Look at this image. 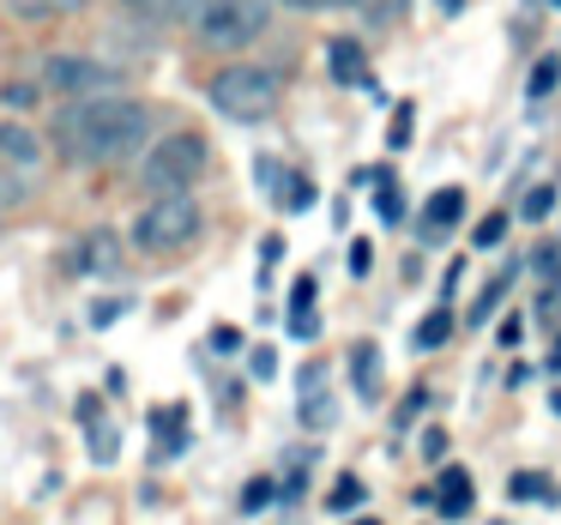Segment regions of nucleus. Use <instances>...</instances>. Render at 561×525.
Segmentation results:
<instances>
[{"label": "nucleus", "instance_id": "nucleus-1", "mask_svg": "<svg viewBox=\"0 0 561 525\" xmlns=\"http://www.w3.org/2000/svg\"><path fill=\"white\" fill-rule=\"evenodd\" d=\"M146 139H151V110L139 98H122V91L79 98L55 115V151H61L67 163H79V170L134 158Z\"/></svg>", "mask_w": 561, "mask_h": 525}, {"label": "nucleus", "instance_id": "nucleus-2", "mask_svg": "<svg viewBox=\"0 0 561 525\" xmlns=\"http://www.w3.org/2000/svg\"><path fill=\"white\" fill-rule=\"evenodd\" d=\"M199 206H194V194H158L146 212L134 218V230H127V242L139 248V254H151V260H163V254H175V248H187L199 236Z\"/></svg>", "mask_w": 561, "mask_h": 525}, {"label": "nucleus", "instance_id": "nucleus-3", "mask_svg": "<svg viewBox=\"0 0 561 525\" xmlns=\"http://www.w3.org/2000/svg\"><path fill=\"white\" fill-rule=\"evenodd\" d=\"M206 163H211L206 139H199L194 127H182V134L158 139V146L146 151V163H139V182L151 187V199H158V194H187V187L206 175Z\"/></svg>", "mask_w": 561, "mask_h": 525}, {"label": "nucleus", "instance_id": "nucleus-4", "mask_svg": "<svg viewBox=\"0 0 561 525\" xmlns=\"http://www.w3.org/2000/svg\"><path fill=\"white\" fill-rule=\"evenodd\" d=\"M211 110L224 115V122H242V127H254V122H266L272 110H278V79L266 73V67H224L218 79H211Z\"/></svg>", "mask_w": 561, "mask_h": 525}, {"label": "nucleus", "instance_id": "nucleus-5", "mask_svg": "<svg viewBox=\"0 0 561 525\" xmlns=\"http://www.w3.org/2000/svg\"><path fill=\"white\" fill-rule=\"evenodd\" d=\"M266 25H272V0H206L194 19L206 49H248V43L266 37Z\"/></svg>", "mask_w": 561, "mask_h": 525}, {"label": "nucleus", "instance_id": "nucleus-6", "mask_svg": "<svg viewBox=\"0 0 561 525\" xmlns=\"http://www.w3.org/2000/svg\"><path fill=\"white\" fill-rule=\"evenodd\" d=\"M43 91H55V98H67V103L103 98V91H115V73L98 55H49V61H43Z\"/></svg>", "mask_w": 561, "mask_h": 525}, {"label": "nucleus", "instance_id": "nucleus-7", "mask_svg": "<svg viewBox=\"0 0 561 525\" xmlns=\"http://www.w3.org/2000/svg\"><path fill=\"white\" fill-rule=\"evenodd\" d=\"M67 266H73L79 278H115V272L127 266V236L122 230H85L73 242V254H67Z\"/></svg>", "mask_w": 561, "mask_h": 525}, {"label": "nucleus", "instance_id": "nucleus-8", "mask_svg": "<svg viewBox=\"0 0 561 525\" xmlns=\"http://www.w3.org/2000/svg\"><path fill=\"white\" fill-rule=\"evenodd\" d=\"M254 175H260V194L278 199L284 212H308V206H314V182H308V175H290L278 158H254Z\"/></svg>", "mask_w": 561, "mask_h": 525}, {"label": "nucleus", "instance_id": "nucleus-9", "mask_svg": "<svg viewBox=\"0 0 561 525\" xmlns=\"http://www.w3.org/2000/svg\"><path fill=\"white\" fill-rule=\"evenodd\" d=\"M0 163H7L19 182H31V175L43 170V139L31 134L25 122H0Z\"/></svg>", "mask_w": 561, "mask_h": 525}, {"label": "nucleus", "instance_id": "nucleus-10", "mask_svg": "<svg viewBox=\"0 0 561 525\" xmlns=\"http://www.w3.org/2000/svg\"><path fill=\"white\" fill-rule=\"evenodd\" d=\"M327 73L339 79V85H368V49L356 37H327Z\"/></svg>", "mask_w": 561, "mask_h": 525}, {"label": "nucleus", "instance_id": "nucleus-11", "mask_svg": "<svg viewBox=\"0 0 561 525\" xmlns=\"http://www.w3.org/2000/svg\"><path fill=\"white\" fill-rule=\"evenodd\" d=\"M459 218H465V187H435L423 206V242H440Z\"/></svg>", "mask_w": 561, "mask_h": 525}, {"label": "nucleus", "instance_id": "nucleus-12", "mask_svg": "<svg viewBox=\"0 0 561 525\" xmlns=\"http://www.w3.org/2000/svg\"><path fill=\"white\" fill-rule=\"evenodd\" d=\"M471 501H477V483H471V471H440V489H435V507H440V520H465V513H471Z\"/></svg>", "mask_w": 561, "mask_h": 525}, {"label": "nucleus", "instance_id": "nucleus-13", "mask_svg": "<svg viewBox=\"0 0 561 525\" xmlns=\"http://www.w3.org/2000/svg\"><path fill=\"white\" fill-rule=\"evenodd\" d=\"M296 399H302V423H308V429L332 423V392H327V375H320V363L302 368V387H296Z\"/></svg>", "mask_w": 561, "mask_h": 525}, {"label": "nucleus", "instance_id": "nucleus-14", "mask_svg": "<svg viewBox=\"0 0 561 525\" xmlns=\"http://www.w3.org/2000/svg\"><path fill=\"white\" fill-rule=\"evenodd\" d=\"M351 387L363 392V399H375V392H380V344L375 339L351 344Z\"/></svg>", "mask_w": 561, "mask_h": 525}, {"label": "nucleus", "instance_id": "nucleus-15", "mask_svg": "<svg viewBox=\"0 0 561 525\" xmlns=\"http://www.w3.org/2000/svg\"><path fill=\"white\" fill-rule=\"evenodd\" d=\"M314 272H302V278H296V290H290V332H296V339H314Z\"/></svg>", "mask_w": 561, "mask_h": 525}, {"label": "nucleus", "instance_id": "nucleus-16", "mask_svg": "<svg viewBox=\"0 0 561 525\" xmlns=\"http://www.w3.org/2000/svg\"><path fill=\"white\" fill-rule=\"evenodd\" d=\"M447 339H453V308H428L411 332V351H440Z\"/></svg>", "mask_w": 561, "mask_h": 525}, {"label": "nucleus", "instance_id": "nucleus-17", "mask_svg": "<svg viewBox=\"0 0 561 525\" xmlns=\"http://www.w3.org/2000/svg\"><path fill=\"white\" fill-rule=\"evenodd\" d=\"M19 19H73L85 13V0H7Z\"/></svg>", "mask_w": 561, "mask_h": 525}, {"label": "nucleus", "instance_id": "nucleus-18", "mask_svg": "<svg viewBox=\"0 0 561 525\" xmlns=\"http://www.w3.org/2000/svg\"><path fill=\"white\" fill-rule=\"evenodd\" d=\"M507 501H556V483L543 471H513L507 477Z\"/></svg>", "mask_w": 561, "mask_h": 525}, {"label": "nucleus", "instance_id": "nucleus-19", "mask_svg": "<svg viewBox=\"0 0 561 525\" xmlns=\"http://www.w3.org/2000/svg\"><path fill=\"white\" fill-rule=\"evenodd\" d=\"M556 85H561V55H543V61L531 67V79H525V98L543 103V98H556Z\"/></svg>", "mask_w": 561, "mask_h": 525}, {"label": "nucleus", "instance_id": "nucleus-20", "mask_svg": "<svg viewBox=\"0 0 561 525\" xmlns=\"http://www.w3.org/2000/svg\"><path fill=\"white\" fill-rule=\"evenodd\" d=\"M375 194H380V218H387V224H399V218H404V199H399V182H392V170H387V163L375 170Z\"/></svg>", "mask_w": 561, "mask_h": 525}, {"label": "nucleus", "instance_id": "nucleus-21", "mask_svg": "<svg viewBox=\"0 0 561 525\" xmlns=\"http://www.w3.org/2000/svg\"><path fill=\"white\" fill-rule=\"evenodd\" d=\"M549 212H556V187H549V182H537L531 194L519 199V218H525V224H543Z\"/></svg>", "mask_w": 561, "mask_h": 525}, {"label": "nucleus", "instance_id": "nucleus-22", "mask_svg": "<svg viewBox=\"0 0 561 525\" xmlns=\"http://www.w3.org/2000/svg\"><path fill=\"white\" fill-rule=\"evenodd\" d=\"M411 127H416V103H399V110H392V127H387V146L404 151L411 146Z\"/></svg>", "mask_w": 561, "mask_h": 525}, {"label": "nucleus", "instance_id": "nucleus-23", "mask_svg": "<svg viewBox=\"0 0 561 525\" xmlns=\"http://www.w3.org/2000/svg\"><path fill=\"white\" fill-rule=\"evenodd\" d=\"M507 284H513V266L501 272V278H489V284H483V296H477L471 320H489V315H495V303H501V296H507Z\"/></svg>", "mask_w": 561, "mask_h": 525}, {"label": "nucleus", "instance_id": "nucleus-24", "mask_svg": "<svg viewBox=\"0 0 561 525\" xmlns=\"http://www.w3.org/2000/svg\"><path fill=\"white\" fill-rule=\"evenodd\" d=\"M115 453H122V435H115L110 423H91V459H98V465H110Z\"/></svg>", "mask_w": 561, "mask_h": 525}, {"label": "nucleus", "instance_id": "nucleus-25", "mask_svg": "<svg viewBox=\"0 0 561 525\" xmlns=\"http://www.w3.org/2000/svg\"><path fill=\"white\" fill-rule=\"evenodd\" d=\"M531 272H537L543 284H561V248H556V242H543V248L531 254Z\"/></svg>", "mask_w": 561, "mask_h": 525}, {"label": "nucleus", "instance_id": "nucleus-26", "mask_svg": "<svg viewBox=\"0 0 561 525\" xmlns=\"http://www.w3.org/2000/svg\"><path fill=\"white\" fill-rule=\"evenodd\" d=\"M356 501H363V477H339V483H332V495H327V507L351 513Z\"/></svg>", "mask_w": 561, "mask_h": 525}, {"label": "nucleus", "instance_id": "nucleus-27", "mask_svg": "<svg viewBox=\"0 0 561 525\" xmlns=\"http://www.w3.org/2000/svg\"><path fill=\"white\" fill-rule=\"evenodd\" d=\"M507 224H513L507 212H489V218L477 224V236H471V242H477V248H501V236H507Z\"/></svg>", "mask_w": 561, "mask_h": 525}, {"label": "nucleus", "instance_id": "nucleus-28", "mask_svg": "<svg viewBox=\"0 0 561 525\" xmlns=\"http://www.w3.org/2000/svg\"><path fill=\"white\" fill-rule=\"evenodd\" d=\"M368 266H375V248H368V236H356L351 242V278H368Z\"/></svg>", "mask_w": 561, "mask_h": 525}, {"label": "nucleus", "instance_id": "nucleus-29", "mask_svg": "<svg viewBox=\"0 0 561 525\" xmlns=\"http://www.w3.org/2000/svg\"><path fill=\"white\" fill-rule=\"evenodd\" d=\"M266 501H272V477H254V483L242 489V507L254 513V507H266Z\"/></svg>", "mask_w": 561, "mask_h": 525}, {"label": "nucleus", "instance_id": "nucleus-30", "mask_svg": "<svg viewBox=\"0 0 561 525\" xmlns=\"http://www.w3.org/2000/svg\"><path fill=\"white\" fill-rule=\"evenodd\" d=\"M211 351H242V327H211Z\"/></svg>", "mask_w": 561, "mask_h": 525}, {"label": "nucleus", "instance_id": "nucleus-31", "mask_svg": "<svg viewBox=\"0 0 561 525\" xmlns=\"http://www.w3.org/2000/svg\"><path fill=\"white\" fill-rule=\"evenodd\" d=\"M248 368H254V380H272V375H278V351H254V356H248Z\"/></svg>", "mask_w": 561, "mask_h": 525}, {"label": "nucleus", "instance_id": "nucleus-32", "mask_svg": "<svg viewBox=\"0 0 561 525\" xmlns=\"http://www.w3.org/2000/svg\"><path fill=\"white\" fill-rule=\"evenodd\" d=\"M495 339L507 344V351H519V339H525V320H519V315H507V320H501V332H495Z\"/></svg>", "mask_w": 561, "mask_h": 525}, {"label": "nucleus", "instance_id": "nucleus-33", "mask_svg": "<svg viewBox=\"0 0 561 525\" xmlns=\"http://www.w3.org/2000/svg\"><path fill=\"white\" fill-rule=\"evenodd\" d=\"M127 13H139V19H163L170 13V0H122Z\"/></svg>", "mask_w": 561, "mask_h": 525}, {"label": "nucleus", "instance_id": "nucleus-34", "mask_svg": "<svg viewBox=\"0 0 561 525\" xmlns=\"http://www.w3.org/2000/svg\"><path fill=\"white\" fill-rule=\"evenodd\" d=\"M0 98L13 103V110H31V103H37L43 91H31V85H7V91H0Z\"/></svg>", "mask_w": 561, "mask_h": 525}, {"label": "nucleus", "instance_id": "nucleus-35", "mask_svg": "<svg viewBox=\"0 0 561 525\" xmlns=\"http://www.w3.org/2000/svg\"><path fill=\"white\" fill-rule=\"evenodd\" d=\"M423 404H428V392H423V387H416V392H404V404H399V429L411 423V416L423 411Z\"/></svg>", "mask_w": 561, "mask_h": 525}, {"label": "nucleus", "instance_id": "nucleus-36", "mask_svg": "<svg viewBox=\"0 0 561 525\" xmlns=\"http://www.w3.org/2000/svg\"><path fill=\"white\" fill-rule=\"evenodd\" d=\"M260 260H266V266H278V260H284V236H266V242H260Z\"/></svg>", "mask_w": 561, "mask_h": 525}, {"label": "nucleus", "instance_id": "nucleus-37", "mask_svg": "<svg viewBox=\"0 0 561 525\" xmlns=\"http://www.w3.org/2000/svg\"><path fill=\"white\" fill-rule=\"evenodd\" d=\"M122 308L127 303H98V308H91V320H98V327H110V320H122Z\"/></svg>", "mask_w": 561, "mask_h": 525}, {"label": "nucleus", "instance_id": "nucleus-38", "mask_svg": "<svg viewBox=\"0 0 561 525\" xmlns=\"http://www.w3.org/2000/svg\"><path fill=\"white\" fill-rule=\"evenodd\" d=\"M423 453H428V459H440V453H447V435H440V429H435V435H423Z\"/></svg>", "mask_w": 561, "mask_h": 525}, {"label": "nucleus", "instance_id": "nucleus-39", "mask_svg": "<svg viewBox=\"0 0 561 525\" xmlns=\"http://www.w3.org/2000/svg\"><path fill=\"white\" fill-rule=\"evenodd\" d=\"M314 7H332V13H344V7H368V0H314Z\"/></svg>", "mask_w": 561, "mask_h": 525}, {"label": "nucleus", "instance_id": "nucleus-40", "mask_svg": "<svg viewBox=\"0 0 561 525\" xmlns=\"http://www.w3.org/2000/svg\"><path fill=\"white\" fill-rule=\"evenodd\" d=\"M435 7H440L447 19H453V13H465V0H435Z\"/></svg>", "mask_w": 561, "mask_h": 525}, {"label": "nucleus", "instance_id": "nucleus-41", "mask_svg": "<svg viewBox=\"0 0 561 525\" xmlns=\"http://www.w3.org/2000/svg\"><path fill=\"white\" fill-rule=\"evenodd\" d=\"M351 525H380V520H375V513H363V520H351Z\"/></svg>", "mask_w": 561, "mask_h": 525}, {"label": "nucleus", "instance_id": "nucleus-42", "mask_svg": "<svg viewBox=\"0 0 561 525\" xmlns=\"http://www.w3.org/2000/svg\"><path fill=\"white\" fill-rule=\"evenodd\" d=\"M549 363H556V368H561V339H556V351H549Z\"/></svg>", "mask_w": 561, "mask_h": 525}, {"label": "nucleus", "instance_id": "nucleus-43", "mask_svg": "<svg viewBox=\"0 0 561 525\" xmlns=\"http://www.w3.org/2000/svg\"><path fill=\"white\" fill-rule=\"evenodd\" d=\"M549 411H556V416H561V392H556V399H549Z\"/></svg>", "mask_w": 561, "mask_h": 525}, {"label": "nucleus", "instance_id": "nucleus-44", "mask_svg": "<svg viewBox=\"0 0 561 525\" xmlns=\"http://www.w3.org/2000/svg\"><path fill=\"white\" fill-rule=\"evenodd\" d=\"M284 7H314V0H284Z\"/></svg>", "mask_w": 561, "mask_h": 525}, {"label": "nucleus", "instance_id": "nucleus-45", "mask_svg": "<svg viewBox=\"0 0 561 525\" xmlns=\"http://www.w3.org/2000/svg\"><path fill=\"white\" fill-rule=\"evenodd\" d=\"M549 7H561V0H549Z\"/></svg>", "mask_w": 561, "mask_h": 525}, {"label": "nucleus", "instance_id": "nucleus-46", "mask_svg": "<svg viewBox=\"0 0 561 525\" xmlns=\"http://www.w3.org/2000/svg\"><path fill=\"white\" fill-rule=\"evenodd\" d=\"M0 218H7V206H0Z\"/></svg>", "mask_w": 561, "mask_h": 525}]
</instances>
